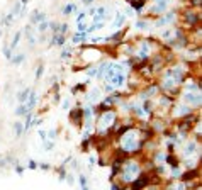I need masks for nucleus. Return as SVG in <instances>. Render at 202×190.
<instances>
[{"label":"nucleus","instance_id":"13","mask_svg":"<svg viewBox=\"0 0 202 190\" xmlns=\"http://www.w3.org/2000/svg\"><path fill=\"white\" fill-rule=\"evenodd\" d=\"M185 92H200V83L199 82H187L185 85Z\"/></svg>","mask_w":202,"mask_h":190},{"label":"nucleus","instance_id":"12","mask_svg":"<svg viewBox=\"0 0 202 190\" xmlns=\"http://www.w3.org/2000/svg\"><path fill=\"white\" fill-rule=\"evenodd\" d=\"M87 36L88 34H85V32H77V34H73V38H71V42H73V44H83L87 39H88Z\"/></svg>","mask_w":202,"mask_h":190},{"label":"nucleus","instance_id":"32","mask_svg":"<svg viewBox=\"0 0 202 190\" xmlns=\"http://www.w3.org/2000/svg\"><path fill=\"white\" fill-rule=\"evenodd\" d=\"M87 27H88V26H87L85 22H78V24H77V32H85Z\"/></svg>","mask_w":202,"mask_h":190},{"label":"nucleus","instance_id":"6","mask_svg":"<svg viewBox=\"0 0 202 190\" xmlns=\"http://www.w3.org/2000/svg\"><path fill=\"white\" fill-rule=\"evenodd\" d=\"M85 95H87L85 99L88 100L92 105H95V102H97V100H100V97H102V90H100V88H97V87H93L92 90H90L88 94H85Z\"/></svg>","mask_w":202,"mask_h":190},{"label":"nucleus","instance_id":"33","mask_svg":"<svg viewBox=\"0 0 202 190\" xmlns=\"http://www.w3.org/2000/svg\"><path fill=\"white\" fill-rule=\"evenodd\" d=\"M85 19H87V12H80L77 15V24L78 22H85Z\"/></svg>","mask_w":202,"mask_h":190},{"label":"nucleus","instance_id":"11","mask_svg":"<svg viewBox=\"0 0 202 190\" xmlns=\"http://www.w3.org/2000/svg\"><path fill=\"white\" fill-rule=\"evenodd\" d=\"M126 22V15L124 12H115V17H114V27L115 29H121Z\"/></svg>","mask_w":202,"mask_h":190},{"label":"nucleus","instance_id":"3","mask_svg":"<svg viewBox=\"0 0 202 190\" xmlns=\"http://www.w3.org/2000/svg\"><path fill=\"white\" fill-rule=\"evenodd\" d=\"M183 104L190 107H199L200 105V92H183L182 94Z\"/></svg>","mask_w":202,"mask_h":190},{"label":"nucleus","instance_id":"7","mask_svg":"<svg viewBox=\"0 0 202 190\" xmlns=\"http://www.w3.org/2000/svg\"><path fill=\"white\" fill-rule=\"evenodd\" d=\"M165 163H167L170 168H178L182 161H180V158L175 155V153H167V156H165Z\"/></svg>","mask_w":202,"mask_h":190},{"label":"nucleus","instance_id":"23","mask_svg":"<svg viewBox=\"0 0 202 190\" xmlns=\"http://www.w3.org/2000/svg\"><path fill=\"white\" fill-rule=\"evenodd\" d=\"M58 131H60V129H56V127L49 129V131L46 132V138H48V139H51V141H55V139L58 138Z\"/></svg>","mask_w":202,"mask_h":190},{"label":"nucleus","instance_id":"35","mask_svg":"<svg viewBox=\"0 0 202 190\" xmlns=\"http://www.w3.org/2000/svg\"><path fill=\"white\" fill-rule=\"evenodd\" d=\"M60 100H61V94H60V92H55V94H53V102L58 104Z\"/></svg>","mask_w":202,"mask_h":190},{"label":"nucleus","instance_id":"10","mask_svg":"<svg viewBox=\"0 0 202 190\" xmlns=\"http://www.w3.org/2000/svg\"><path fill=\"white\" fill-rule=\"evenodd\" d=\"M43 20H46V14L44 12H32L31 15V26H38L39 22H43Z\"/></svg>","mask_w":202,"mask_h":190},{"label":"nucleus","instance_id":"20","mask_svg":"<svg viewBox=\"0 0 202 190\" xmlns=\"http://www.w3.org/2000/svg\"><path fill=\"white\" fill-rule=\"evenodd\" d=\"M34 29H36V32H39V34H44V32L49 29V22L48 20H43V22H39L38 27H34Z\"/></svg>","mask_w":202,"mask_h":190},{"label":"nucleus","instance_id":"8","mask_svg":"<svg viewBox=\"0 0 202 190\" xmlns=\"http://www.w3.org/2000/svg\"><path fill=\"white\" fill-rule=\"evenodd\" d=\"M65 42H66V36H63V34H53L51 39H49V48H51V46H60V48H63Z\"/></svg>","mask_w":202,"mask_h":190},{"label":"nucleus","instance_id":"4","mask_svg":"<svg viewBox=\"0 0 202 190\" xmlns=\"http://www.w3.org/2000/svg\"><path fill=\"white\" fill-rule=\"evenodd\" d=\"M107 83H110L114 88H121V87H124V83H126V73H115L112 78H110Z\"/></svg>","mask_w":202,"mask_h":190},{"label":"nucleus","instance_id":"26","mask_svg":"<svg viewBox=\"0 0 202 190\" xmlns=\"http://www.w3.org/2000/svg\"><path fill=\"white\" fill-rule=\"evenodd\" d=\"M85 73H87V77H88V78L97 77V66H93V64H92V66H88V68L85 70Z\"/></svg>","mask_w":202,"mask_h":190},{"label":"nucleus","instance_id":"16","mask_svg":"<svg viewBox=\"0 0 202 190\" xmlns=\"http://www.w3.org/2000/svg\"><path fill=\"white\" fill-rule=\"evenodd\" d=\"M24 60H26V55H24V53H17L16 56H12V58H10V63H12L14 66H19Z\"/></svg>","mask_w":202,"mask_h":190},{"label":"nucleus","instance_id":"9","mask_svg":"<svg viewBox=\"0 0 202 190\" xmlns=\"http://www.w3.org/2000/svg\"><path fill=\"white\" fill-rule=\"evenodd\" d=\"M36 104H38V92H36L34 88H31V94H29V97H27L26 105H27V109L32 112V110H34V107H36Z\"/></svg>","mask_w":202,"mask_h":190},{"label":"nucleus","instance_id":"29","mask_svg":"<svg viewBox=\"0 0 202 190\" xmlns=\"http://www.w3.org/2000/svg\"><path fill=\"white\" fill-rule=\"evenodd\" d=\"M43 143H44V149H46V151H53V148H55V141L46 139V141H43Z\"/></svg>","mask_w":202,"mask_h":190},{"label":"nucleus","instance_id":"1","mask_svg":"<svg viewBox=\"0 0 202 190\" xmlns=\"http://www.w3.org/2000/svg\"><path fill=\"white\" fill-rule=\"evenodd\" d=\"M183 158H190V156H199V139H192V141H187L183 144Z\"/></svg>","mask_w":202,"mask_h":190},{"label":"nucleus","instance_id":"38","mask_svg":"<svg viewBox=\"0 0 202 190\" xmlns=\"http://www.w3.org/2000/svg\"><path fill=\"white\" fill-rule=\"evenodd\" d=\"M95 161H97V160H95V156L90 155V156H88V166H90V168H93V166H95Z\"/></svg>","mask_w":202,"mask_h":190},{"label":"nucleus","instance_id":"44","mask_svg":"<svg viewBox=\"0 0 202 190\" xmlns=\"http://www.w3.org/2000/svg\"><path fill=\"white\" fill-rule=\"evenodd\" d=\"M93 2H95V0H82V3H83V5H92Z\"/></svg>","mask_w":202,"mask_h":190},{"label":"nucleus","instance_id":"41","mask_svg":"<svg viewBox=\"0 0 202 190\" xmlns=\"http://www.w3.org/2000/svg\"><path fill=\"white\" fill-rule=\"evenodd\" d=\"M124 15H128V17H132L134 15V9H131V7H128V9H126V14Z\"/></svg>","mask_w":202,"mask_h":190},{"label":"nucleus","instance_id":"5","mask_svg":"<svg viewBox=\"0 0 202 190\" xmlns=\"http://www.w3.org/2000/svg\"><path fill=\"white\" fill-rule=\"evenodd\" d=\"M190 112H192V107L187 105V104H182V105H177L175 110H172V116L173 117H183Z\"/></svg>","mask_w":202,"mask_h":190},{"label":"nucleus","instance_id":"15","mask_svg":"<svg viewBox=\"0 0 202 190\" xmlns=\"http://www.w3.org/2000/svg\"><path fill=\"white\" fill-rule=\"evenodd\" d=\"M20 38H22V31H17L16 34H14V39H12V42H10V46H9V48L12 49V51L17 48V46H19V42H20Z\"/></svg>","mask_w":202,"mask_h":190},{"label":"nucleus","instance_id":"36","mask_svg":"<svg viewBox=\"0 0 202 190\" xmlns=\"http://www.w3.org/2000/svg\"><path fill=\"white\" fill-rule=\"evenodd\" d=\"M61 107H63V110H70L68 107H70V99H65L63 104H61Z\"/></svg>","mask_w":202,"mask_h":190},{"label":"nucleus","instance_id":"43","mask_svg":"<svg viewBox=\"0 0 202 190\" xmlns=\"http://www.w3.org/2000/svg\"><path fill=\"white\" fill-rule=\"evenodd\" d=\"M95 7H90V9H88V12H87V15H90V17H93V15H95Z\"/></svg>","mask_w":202,"mask_h":190},{"label":"nucleus","instance_id":"28","mask_svg":"<svg viewBox=\"0 0 202 190\" xmlns=\"http://www.w3.org/2000/svg\"><path fill=\"white\" fill-rule=\"evenodd\" d=\"M14 22V14L10 12V14H7L5 15V19H3V24H5V27H10V24Z\"/></svg>","mask_w":202,"mask_h":190},{"label":"nucleus","instance_id":"24","mask_svg":"<svg viewBox=\"0 0 202 190\" xmlns=\"http://www.w3.org/2000/svg\"><path fill=\"white\" fill-rule=\"evenodd\" d=\"M136 29L146 31V29H148V20H146V19H139L138 22H136Z\"/></svg>","mask_w":202,"mask_h":190},{"label":"nucleus","instance_id":"40","mask_svg":"<svg viewBox=\"0 0 202 190\" xmlns=\"http://www.w3.org/2000/svg\"><path fill=\"white\" fill-rule=\"evenodd\" d=\"M14 166H16V171H17V173H24V166H22V165H19V163H16V165H14Z\"/></svg>","mask_w":202,"mask_h":190},{"label":"nucleus","instance_id":"22","mask_svg":"<svg viewBox=\"0 0 202 190\" xmlns=\"http://www.w3.org/2000/svg\"><path fill=\"white\" fill-rule=\"evenodd\" d=\"M71 55H73V53H71V48H65L63 46V49H61V53H60V58L61 60H70Z\"/></svg>","mask_w":202,"mask_h":190},{"label":"nucleus","instance_id":"30","mask_svg":"<svg viewBox=\"0 0 202 190\" xmlns=\"http://www.w3.org/2000/svg\"><path fill=\"white\" fill-rule=\"evenodd\" d=\"M68 24H60V27H58V32L56 34H63V36H66V32H68Z\"/></svg>","mask_w":202,"mask_h":190},{"label":"nucleus","instance_id":"45","mask_svg":"<svg viewBox=\"0 0 202 190\" xmlns=\"http://www.w3.org/2000/svg\"><path fill=\"white\" fill-rule=\"evenodd\" d=\"M29 2H31V0H20V5H27Z\"/></svg>","mask_w":202,"mask_h":190},{"label":"nucleus","instance_id":"19","mask_svg":"<svg viewBox=\"0 0 202 190\" xmlns=\"http://www.w3.org/2000/svg\"><path fill=\"white\" fill-rule=\"evenodd\" d=\"M165 156H167V153H163V151H155V161L153 163L155 165H160V163H165Z\"/></svg>","mask_w":202,"mask_h":190},{"label":"nucleus","instance_id":"39","mask_svg":"<svg viewBox=\"0 0 202 190\" xmlns=\"http://www.w3.org/2000/svg\"><path fill=\"white\" fill-rule=\"evenodd\" d=\"M29 168H31V170H38V163H36L34 160H29V165H27Z\"/></svg>","mask_w":202,"mask_h":190},{"label":"nucleus","instance_id":"17","mask_svg":"<svg viewBox=\"0 0 202 190\" xmlns=\"http://www.w3.org/2000/svg\"><path fill=\"white\" fill-rule=\"evenodd\" d=\"M27 112H31V110L27 109V105H26V104H19V105H17V109H16V116L24 117Z\"/></svg>","mask_w":202,"mask_h":190},{"label":"nucleus","instance_id":"18","mask_svg":"<svg viewBox=\"0 0 202 190\" xmlns=\"http://www.w3.org/2000/svg\"><path fill=\"white\" fill-rule=\"evenodd\" d=\"M14 131H16V138H20L24 134V124L20 121H16L14 122Z\"/></svg>","mask_w":202,"mask_h":190},{"label":"nucleus","instance_id":"21","mask_svg":"<svg viewBox=\"0 0 202 190\" xmlns=\"http://www.w3.org/2000/svg\"><path fill=\"white\" fill-rule=\"evenodd\" d=\"M75 10H77V5H75V3H66V5L61 9V14H63V15H70Z\"/></svg>","mask_w":202,"mask_h":190},{"label":"nucleus","instance_id":"2","mask_svg":"<svg viewBox=\"0 0 202 190\" xmlns=\"http://www.w3.org/2000/svg\"><path fill=\"white\" fill-rule=\"evenodd\" d=\"M70 122L73 124V126H77L78 129H82L83 127V122H85V119H83V109L82 107H75V109H71L70 110Z\"/></svg>","mask_w":202,"mask_h":190},{"label":"nucleus","instance_id":"27","mask_svg":"<svg viewBox=\"0 0 202 190\" xmlns=\"http://www.w3.org/2000/svg\"><path fill=\"white\" fill-rule=\"evenodd\" d=\"M43 73H44V64H39V66H38V70H36V73H34V77H36V82H38V80H41Z\"/></svg>","mask_w":202,"mask_h":190},{"label":"nucleus","instance_id":"14","mask_svg":"<svg viewBox=\"0 0 202 190\" xmlns=\"http://www.w3.org/2000/svg\"><path fill=\"white\" fill-rule=\"evenodd\" d=\"M29 94H31V88H24V90H20L19 94H17V100H19V104H26Z\"/></svg>","mask_w":202,"mask_h":190},{"label":"nucleus","instance_id":"25","mask_svg":"<svg viewBox=\"0 0 202 190\" xmlns=\"http://www.w3.org/2000/svg\"><path fill=\"white\" fill-rule=\"evenodd\" d=\"M3 56H5V60H7V61H10V58H12V49H10L9 48V44H7V42H5V44H3Z\"/></svg>","mask_w":202,"mask_h":190},{"label":"nucleus","instance_id":"42","mask_svg":"<svg viewBox=\"0 0 202 190\" xmlns=\"http://www.w3.org/2000/svg\"><path fill=\"white\" fill-rule=\"evenodd\" d=\"M38 134H39V138H41V141H46V139H48L46 138V131H43V129L38 132Z\"/></svg>","mask_w":202,"mask_h":190},{"label":"nucleus","instance_id":"46","mask_svg":"<svg viewBox=\"0 0 202 190\" xmlns=\"http://www.w3.org/2000/svg\"><path fill=\"white\" fill-rule=\"evenodd\" d=\"M0 38H2V29H0Z\"/></svg>","mask_w":202,"mask_h":190},{"label":"nucleus","instance_id":"34","mask_svg":"<svg viewBox=\"0 0 202 190\" xmlns=\"http://www.w3.org/2000/svg\"><path fill=\"white\" fill-rule=\"evenodd\" d=\"M65 180H66L68 185H73V183H75V177H73V175H68V173H66V178H65Z\"/></svg>","mask_w":202,"mask_h":190},{"label":"nucleus","instance_id":"37","mask_svg":"<svg viewBox=\"0 0 202 190\" xmlns=\"http://www.w3.org/2000/svg\"><path fill=\"white\" fill-rule=\"evenodd\" d=\"M38 166L41 168V170H44V171H48V170H51V166H49L48 163H38Z\"/></svg>","mask_w":202,"mask_h":190},{"label":"nucleus","instance_id":"31","mask_svg":"<svg viewBox=\"0 0 202 190\" xmlns=\"http://www.w3.org/2000/svg\"><path fill=\"white\" fill-rule=\"evenodd\" d=\"M78 182H80V187H88V180H87L85 175H78Z\"/></svg>","mask_w":202,"mask_h":190}]
</instances>
